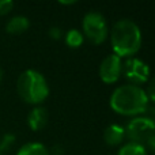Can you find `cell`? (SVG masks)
I'll list each match as a JSON object with an SVG mask.
<instances>
[{
	"label": "cell",
	"instance_id": "cell-1",
	"mask_svg": "<svg viewBox=\"0 0 155 155\" xmlns=\"http://www.w3.org/2000/svg\"><path fill=\"white\" fill-rule=\"evenodd\" d=\"M109 105L113 112L121 116L137 117L144 113L150 101L144 88L127 83L114 88V91L110 94Z\"/></svg>",
	"mask_w": 155,
	"mask_h": 155
},
{
	"label": "cell",
	"instance_id": "cell-2",
	"mask_svg": "<svg viewBox=\"0 0 155 155\" xmlns=\"http://www.w3.org/2000/svg\"><path fill=\"white\" fill-rule=\"evenodd\" d=\"M113 53L123 57H134L142 46V31L140 27L132 19H118L109 31Z\"/></svg>",
	"mask_w": 155,
	"mask_h": 155
},
{
	"label": "cell",
	"instance_id": "cell-3",
	"mask_svg": "<svg viewBox=\"0 0 155 155\" xmlns=\"http://www.w3.org/2000/svg\"><path fill=\"white\" fill-rule=\"evenodd\" d=\"M18 95L30 105H40L48 98L49 84L46 78L37 70H26L16 80Z\"/></svg>",
	"mask_w": 155,
	"mask_h": 155
},
{
	"label": "cell",
	"instance_id": "cell-4",
	"mask_svg": "<svg viewBox=\"0 0 155 155\" xmlns=\"http://www.w3.org/2000/svg\"><path fill=\"white\" fill-rule=\"evenodd\" d=\"M82 34L94 45H101L109 35L106 18L98 11H90L82 19Z\"/></svg>",
	"mask_w": 155,
	"mask_h": 155
},
{
	"label": "cell",
	"instance_id": "cell-5",
	"mask_svg": "<svg viewBox=\"0 0 155 155\" xmlns=\"http://www.w3.org/2000/svg\"><path fill=\"white\" fill-rule=\"evenodd\" d=\"M155 134V123L148 120L144 116L132 117L129 123L125 125L127 139L132 143L146 146L147 140Z\"/></svg>",
	"mask_w": 155,
	"mask_h": 155
},
{
	"label": "cell",
	"instance_id": "cell-6",
	"mask_svg": "<svg viewBox=\"0 0 155 155\" xmlns=\"http://www.w3.org/2000/svg\"><path fill=\"white\" fill-rule=\"evenodd\" d=\"M123 74L128 79L129 84L140 86L150 80L151 71L146 61L137 57H129L123 63Z\"/></svg>",
	"mask_w": 155,
	"mask_h": 155
},
{
	"label": "cell",
	"instance_id": "cell-7",
	"mask_svg": "<svg viewBox=\"0 0 155 155\" xmlns=\"http://www.w3.org/2000/svg\"><path fill=\"white\" fill-rule=\"evenodd\" d=\"M99 79L106 84L116 83L123 75V59L117 54H107L99 64Z\"/></svg>",
	"mask_w": 155,
	"mask_h": 155
},
{
	"label": "cell",
	"instance_id": "cell-8",
	"mask_svg": "<svg viewBox=\"0 0 155 155\" xmlns=\"http://www.w3.org/2000/svg\"><path fill=\"white\" fill-rule=\"evenodd\" d=\"M48 110L44 106H34L27 114V124L31 131H41L48 124Z\"/></svg>",
	"mask_w": 155,
	"mask_h": 155
},
{
	"label": "cell",
	"instance_id": "cell-9",
	"mask_svg": "<svg viewBox=\"0 0 155 155\" xmlns=\"http://www.w3.org/2000/svg\"><path fill=\"white\" fill-rule=\"evenodd\" d=\"M125 139V127L120 124H110L104 131V140L107 146H112V147L120 146Z\"/></svg>",
	"mask_w": 155,
	"mask_h": 155
},
{
	"label": "cell",
	"instance_id": "cell-10",
	"mask_svg": "<svg viewBox=\"0 0 155 155\" xmlns=\"http://www.w3.org/2000/svg\"><path fill=\"white\" fill-rule=\"evenodd\" d=\"M30 27V21L25 15H15L7 22L5 30L8 34H22Z\"/></svg>",
	"mask_w": 155,
	"mask_h": 155
},
{
	"label": "cell",
	"instance_id": "cell-11",
	"mask_svg": "<svg viewBox=\"0 0 155 155\" xmlns=\"http://www.w3.org/2000/svg\"><path fill=\"white\" fill-rule=\"evenodd\" d=\"M16 155H51V151L44 146L42 143L38 142H30L23 144L18 150Z\"/></svg>",
	"mask_w": 155,
	"mask_h": 155
},
{
	"label": "cell",
	"instance_id": "cell-12",
	"mask_svg": "<svg viewBox=\"0 0 155 155\" xmlns=\"http://www.w3.org/2000/svg\"><path fill=\"white\" fill-rule=\"evenodd\" d=\"M117 155H148V153H147L146 146L128 142V143L121 146V148L118 150Z\"/></svg>",
	"mask_w": 155,
	"mask_h": 155
},
{
	"label": "cell",
	"instance_id": "cell-13",
	"mask_svg": "<svg viewBox=\"0 0 155 155\" xmlns=\"http://www.w3.org/2000/svg\"><path fill=\"white\" fill-rule=\"evenodd\" d=\"M64 40H65L67 46H70V48H79V46H82L83 42H84V37H83L82 31L78 29L68 30V31L65 33Z\"/></svg>",
	"mask_w": 155,
	"mask_h": 155
},
{
	"label": "cell",
	"instance_id": "cell-14",
	"mask_svg": "<svg viewBox=\"0 0 155 155\" xmlns=\"http://www.w3.org/2000/svg\"><path fill=\"white\" fill-rule=\"evenodd\" d=\"M15 135L12 134H4L0 137V154H4L7 151H10L12 148V146L15 144Z\"/></svg>",
	"mask_w": 155,
	"mask_h": 155
},
{
	"label": "cell",
	"instance_id": "cell-15",
	"mask_svg": "<svg viewBox=\"0 0 155 155\" xmlns=\"http://www.w3.org/2000/svg\"><path fill=\"white\" fill-rule=\"evenodd\" d=\"M146 94H147V97H148V101L153 102V105H155V76H153L148 80Z\"/></svg>",
	"mask_w": 155,
	"mask_h": 155
},
{
	"label": "cell",
	"instance_id": "cell-16",
	"mask_svg": "<svg viewBox=\"0 0 155 155\" xmlns=\"http://www.w3.org/2000/svg\"><path fill=\"white\" fill-rule=\"evenodd\" d=\"M12 8H14L12 0H0V16L7 15Z\"/></svg>",
	"mask_w": 155,
	"mask_h": 155
},
{
	"label": "cell",
	"instance_id": "cell-17",
	"mask_svg": "<svg viewBox=\"0 0 155 155\" xmlns=\"http://www.w3.org/2000/svg\"><path fill=\"white\" fill-rule=\"evenodd\" d=\"M48 35L53 40H60L63 37V30L61 27H57V26H52L51 29L48 30Z\"/></svg>",
	"mask_w": 155,
	"mask_h": 155
},
{
	"label": "cell",
	"instance_id": "cell-18",
	"mask_svg": "<svg viewBox=\"0 0 155 155\" xmlns=\"http://www.w3.org/2000/svg\"><path fill=\"white\" fill-rule=\"evenodd\" d=\"M142 116H144V117H147L148 120H151L153 123H155V105H148L147 109L144 110V113H143Z\"/></svg>",
	"mask_w": 155,
	"mask_h": 155
},
{
	"label": "cell",
	"instance_id": "cell-19",
	"mask_svg": "<svg viewBox=\"0 0 155 155\" xmlns=\"http://www.w3.org/2000/svg\"><path fill=\"white\" fill-rule=\"evenodd\" d=\"M146 148H147V153H151L155 155V134L146 143Z\"/></svg>",
	"mask_w": 155,
	"mask_h": 155
},
{
	"label": "cell",
	"instance_id": "cell-20",
	"mask_svg": "<svg viewBox=\"0 0 155 155\" xmlns=\"http://www.w3.org/2000/svg\"><path fill=\"white\" fill-rule=\"evenodd\" d=\"M60 4H65V5H70V4H75L76 2H59Z\"/></svg>",
	"mask_w": 155,
	"mask_h": 155
},
{
	"label": "cell",
	"instance_id": "cell-21",
	"mask_svg": "<svg viewBox=\"0 0 155 155\" xmlns=\"http://www.w3.org/2000/svg\"><path fill=\"white\" fill-rule=\"evenodd\" d=\"M2 79H3V70H2V67H0V82H2Z\"/></svg>",
	"mask_w": 155,
	"mask_h": 155
},
{
	"label": "cell",
	"instance_id": "cell-22",
	"mask_svg": "<svg viewBox=\"0 0 155 155\" xmlns=\"http://www.w3.org/2000/svg\"><path fill=\"white\" fill-rule=\"evenodd\" d=\"M0 155H3V154H0Z\"/></svg>",
	"mask_w": 155,
	"mask_h": 155
}]
</instances>
